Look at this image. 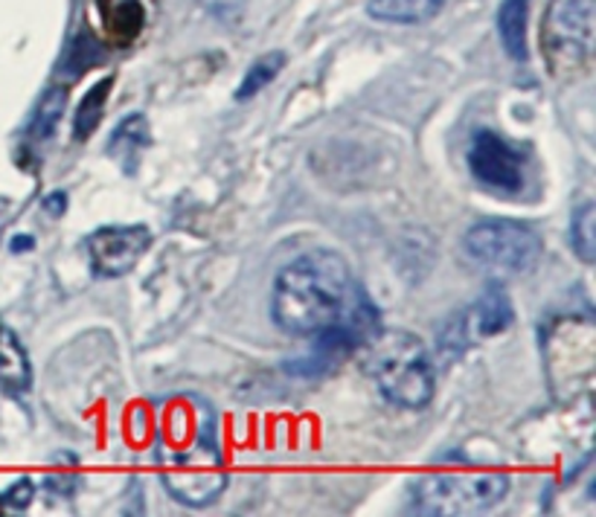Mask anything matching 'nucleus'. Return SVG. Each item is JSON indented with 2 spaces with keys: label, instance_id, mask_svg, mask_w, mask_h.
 I'll return each instance as SVG.
<instances>
[{
  "label": "nucleus",
  "instance_id": "obj_1",
  "mask_svg": "<svg viewBox=\"0 0 596 517\" xmlns=\"http://www.w3.org/2000/svg\"><path fill=\"white\" fill-rule=\"evenodd\" d=\"M155 450L166 492L183 506L204 509L227 489L216 416L199 398L166 405Z\"/></svg>",
  "mask_w": 596,
  "mask_h": 517
},
{
  "label": "nucleus",
  "instance_id": "obj_2",
  "mask_svg": "<svg viewBox=\"0 0 596 517\" xmlns=\"http://www.w3.org/2000/svg\"><path fill=\"white\" fill-rule=\"evenodd\" d=\"M353 274L335 251H311L288 262L271 293V317L286 335L311 337L346 309Z\"/></svg>",
  "mask_w": 596,
  "mask_h": 517
},
{
  "label": "nucleus",
  "instance_id": "obj_3",
  "mask_svg": "<svg viewBox=\"0 0 596 517\" xmlns=\"http://www.w3.org/2000/svg\"><path fill=\"white\" fill-rule=\"evenodd\" d=\"M367 363L376 387L390 405L422 410L437 389V370L428 346L410 332H379L367 344Z\"/></svg>",
  "mask_w": 596,
  "mask_h": 517
},
{
  "label": "nucleus",
  "instance_id": "obj_4",
  "mask_svg": "<svg viewBox=\"0 0 596 517\" xmlns=\"http://www.w3.org/2000/svg\"><path fill=\"white\" fill-rule=\"evenodd\" d=\"M510 494V477L492 468H433L410 489V512L433 517L484 515Z\"/></svg>",
  "mask_w": 596,
  "mask_h": 517
},
{
  "label": "nucleus",
  "instance_id": "obj_5",
  "mask_svg": "<svg viewBox=\"0 0 596 517\" xmlns=\"http://www.w3.org/2000/svg\"><path fill=\"white\" fill-rule=\"evenodd\" d=\"M463 251L472 262L498 274H527L541 258V239L521 221L489 218L468 227Z\"/></svg>",
  "mask_w": 596,
  "mask_h": 517
},
{
  "label": "nucleus",
  "instance_id": "obj_6",
  "mask_svg": "<svg viewBox=\"0 0 596 517\" xmlns=\"http://www.w3.org/2000/svg\"><path fill=\"white\" fill-rule=\"evenodd\" d=\"M541 33L547 61L568 68L582 64L594 41V0H550Z\"/></svg>",
  "mask_w": 596,
  "mask_h": 517
},
{
  "label": "nucleus",
  "instance_id": "obj_7",
  "mask_svg": "<svg viewBox=\"0 0 596 517\" xmlns=\"http://www.w3.org/2000/svg\"><path fill=\"white\" fill-rule=\"evenodd\" d=\"M468 172L494 195H518L527 183V157L494 131H477L468 146Z\"/></svg>",
  "mask_w": 596,
  "mask_h": 517
},
{
  "label": "nucleus",
  "instance_id": "obj_8",
  "mask_svg": "<svg viewBox=\"0 0 596 517\" xmlns=\"http://www.w3.org/2000/svg\"><path fill=\"white\" fill-rule=\"evenodd\" d=\"M152 244V230L146 225H111L99 227L85 239L91 270L103 279L131 274L138 262L146 256Z\"/></svg>",
  "mask_w": 596,
  "mask_h": 517
},
{
  "label": "nucleus",
  "instance_id": "obj_9",
  "mask_svg": "<svg viewBox=\"0 0 596 517\" xmlns=\"http://www.w3.org/2000/svg\"><path fill=\"white\" fill-rule=\"evenodd\" d=\"M515 320V309H512L510 297L503 288H489L477 297L475 305H468L466 314L460 320H454V340H445V344L457 346H472L480 344L486 337H494L506 332Z\"/></svg>",
  "mask_w": 596,
  "mask_h": 517
},
{
  "label": "nucleus",
  "instance_id": "obj_10",
  "mask_svg": "<svg viewBox=\"0 0 596 517\" xmlns=\"http://www.w3.org/2000/svg\"><path fill=\"white\" fill-rule=\"evenodd\" d=\"M445 0H367V15L379 24L419 26L440 15Z\"/></svg>",
  "mask_w": 596,
  "mask_h": 517
},
{
  "label": "nucleus",
  "instance_id": "obj_11",
  "mask_svg": "<svg viewBox=\"0 0 596 517\" xmlns=\"http://www.w3.org/2000/svg\"><path fill=\"white\" fill-rule=\"evenodd\" d=\"M148 143H152V137H148L146 117H143V113H134V117H126V120L114 129L111 140H108V155H111L126 172H134V169H138L140 152H143Z\"/></svg>",
  "mask_w": 596,
  "mask_h": 517
},
{
  "label": "nucleus",
  "instance_id": "obj_12",
  "mask_svg": "<svg viewBox=\"0 0 596 517\" xmlns=\"http://www.w3.org/2000/svg\"><path fill=\"white\" fill-rule=\"evenodd\" d=\"M527 17L529 0H503L498 9V35H501L503 50L515 61H527Z\"/></svg>",
  "mask_w": 596,
  "mask_h": 517
},
{
  "label": "nucleus",
  "instance_id": "obj_13",
  "mask_svg": "<svg viewBox=\"0 0 596 517\" xmlns=\"http://www.w3.org/2000/svg\"><path fill=\"white\" fill-rule=\"evenodd\" d=\"M0 384L12 389H24L29 384V361L12 332H0Z\"/></svg>",
  "mask_w": 596,
  "mask_h": 517
},
{
  "label": "nucleus",
  "instance_id": "obj_14",
  "mask_svg": "<svg viewBox=\"0 0 596 517\" xmlns=\"http://www.w3.org/2000/svg\"><path fill=\"white\" fill-rule=\"evenodd\" d=\"M283 68H286V52H265V56H260V59L253 61L251 68H248V73H245V79L239 82V91H236V99L239 103H245V99H251V96H257L262 91V87H269L274 79L283 73Z\"/></svg>",
  "mask_w": 596,
  "mask_h": 517
},
{
  "label": "nucleus",
  "instance_id": "obj_15",
  "mask_svg": "<svg viewBox=\"0 0 596 517\" xmlns=\"http://www.w3.org/2000/svg\"><path fill=\"white\" fill-rule=\"evenodd\" d=\"M108 94H111V79H103L96 82L91 91L85 94V99L79 103V111L73 117V137L87 140L96 131V125L103 122L105 103H108Z\"/></svg>",
  "mask_w": 596,
  "mask_h": 517
},
{
  "label": "nucleus",
  "instance_id": "obj_16",
  "mask_svg": "<svg viewBox=\"0 0 596 517\" xmlns=\"http://www.w3.org/2000/svg\"><path fill=\"white\" fill-rule=\"evenodd\" d=\"M64 105H68V87H50L47 94L38 99L33 113V122H29V137L33 140H50L56 125H59L61 113H64Z\"/></svg>",
  "mask_w": 596,
  "mask_h": 517
},
{
  "label": "nucleus",
  "instance_id": "obj_17",
  "mask_svg": "<svg viewBox=\"0 0 596 517\" xmlns=\"http://www.w3.org/2000/svg\"><path fill=\"white\" fill-rule=\"evenodd\" d=\"M596 209L594 204H582L576 213H573L571 221V242L576 256L585 262V265H594L596 258Z\"/></svg>",
  "mask_w": 596,
  "mask_h": 517
},
{
  "label": "nucleus",
  "instance_id": "obj_18",
  "mask_svg": "<svg viewBox=\"0 0 596 517\" xmlns=\"http://www.w3.org/2000/svg\"><path fill=\"white\" fill-rule=\"evenodd\" d=\"M35 494V485L29 480H17L15 485H9L7 492L0 494V512L7 515H15V512H24L29 506Z\"/></svg>",
  "mask_w": 596,
  "mask_h": 517
},
{
  "label": "nucleus",
  "instance_id": "obj_19",
  "mask_svg": "<svg viewBox=\"0 0 596 517\" xmlns=\"http://www.w3.org/2000/svg\"><path fill=\"white\" fill-rule=\"evenodd\" d=\"M199 3H204V9L213 12L222 24H239L245 12V0H199Z\"/></svg>",
  "mask_w": 596,
  "mask_h": 517
},
{
  "label": "nucleus",
  "instance_id": "obj_20",
  "mask_svg": "<svg viewBox=\"0 0 596 517\" xmlns=\"http://www.w3.org/2000/svg\"><path fill=\"white\" fill-rule=\"evenodd\" d=\"M44 209L50 213V216H61L64 209H68V195L64 192H52L44 199Z\"/></svg>",
  "mask_w": 596,
  "mask_h": 517
},
{
  "label": "nucleus",
  "instance_id": "obj_21",
  "mask_svg": "<svg viewBox=\"0 0 596 517\" xmlns=\"http://www.w3.org/2000/svg\"><path fill=\"white\" fill-rule=\"evenodd\" d=\"M33 248V239L29 236H17V239H12V251L15 253H24Z\"/></svg>",
  "mask_w": 596,
  "mask_h": 517
}]
</instances>
